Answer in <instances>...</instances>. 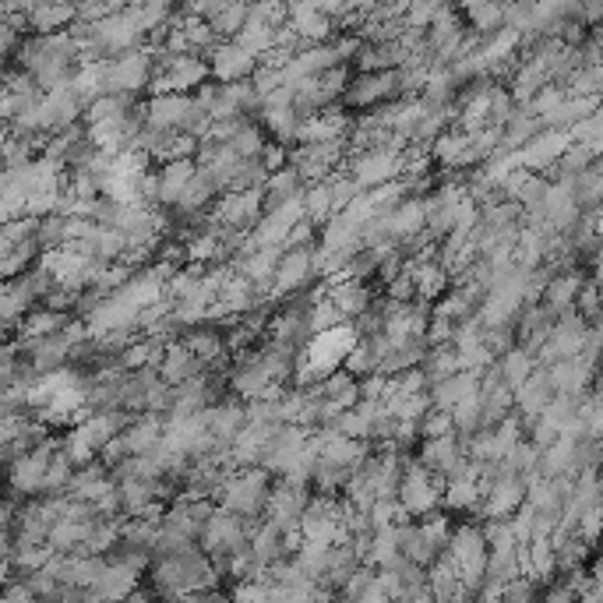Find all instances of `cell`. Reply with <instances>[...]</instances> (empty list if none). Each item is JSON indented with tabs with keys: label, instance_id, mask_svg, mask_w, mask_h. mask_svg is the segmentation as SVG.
<instances>
[{
	"label": "cell",
	"instance_id": "f546056e",
	"mask_svg": "<svg viewBox=\"0 0 603 603\" xmlns=\"http://www.w3.org/2000/svg\"><path fill=\"white\" fill-rule=\"evenodd\" d=\"M198 374H205V367L198 364V357H194L184 343L166 346V357H163V364H159V378H163L166 385L180 388V385H187L191 378H198Z\"/></svg>",
	"mask_w": 603,
	"mask_h": 603
},
{
	"label": "cell",
	"instance_id": "9c48e42d",
	"mask_svg": "<svg viewBox=\"0 0 603 603\" xmlns=\"http://www.w3.org/2000/svg\"><path fill=\"white\" fill-rule=\"evenodd\" d=\"M402 99L399 71H378V75H357L343 96L346 110H381V106Z\"/></svg>",
	"mask_w": 603,
	"mask_h": 603
},
{
	"label": "cell",
	"instance_id": "60d3db41",
	"mask_svg": "<svg viewBox=\"0 0 603 603\" xmlns=\"http://www.w3.org/2000/svg\"><path fill=\"white\" fill-rule=\"evenodd\" d=\"M498 367H501V374H505V381H508V388H512V392H519V388L526 385V381L533 378L536 371H540V364H536V357H533V353L522 350V346H515V350H508L505 357L498 360Z\"/></svg>",
	"mask_w": 603,
	"mask_h": 603
},
{
	"label": "cell",
	"instance_id": "6da1fadb",
	"mask_svg": "<svg viewBox=\"0 0 603 603\" xmlns=\"http://www.w3.org/2000/svg\"><path fill=\"white\" fill-rule=\"evenodd\" d=\"M216 586H219L216 561L201 551L198 544L152 561V589L170 603H184L194 593H216Z\"/></svg>",
	"mask_w": 603,
	"mask_h": 603
},
{
	"label": "cell",
	"instance_id": "be15d7a7",
	"mask_svg": "<svg viewBox=\"0 0 603 603\" xmlns=\"http://www.w3.org/2000/svg\"><path fill=\"white\" fill-rule=\"evenodd\" d=\"M406 603H434V596L431 593H420V596H413V600H406Z\"/></svg>",
	"mask_w": 603,
	"mask_h": 603
},
{
	"label": "cell",
	"instance_id": "f5cc1de1",
	"mask_svg": "<svg viewBox=\"0 0 603 603\" xmlns=\"http://www.w3.org/2000/svg\"><path fill=\"white\" fill-rule=\"evenodd\" d=\"M455 434V417L445 410H431L424 420H420V441H434V438H448Z\"/></svg>",
	"mask_w": 603,
	"mask_h": 603
},
{
	"label": "cell",
	"instance_id": "83f0119b",
	"mask_svg": "<svg viewBox=\"0 0 603 603\" xmlns=\"http://www.w3.org/2000/svg\"><path fill=\"white\" fill-rule=\"evenodd\" d=\"M187 350L198 357V364H223L230 357V343H226V335L212 325H198V328H187V335L180 339Z\"/></svg>",
	"mask_w": 603,
	"mask_h": 603
},
{
	"label": "cell",
	"instance_id": "db71d44e",
	"mask_svg": "<svg viewBox=\"0 0 603 603\" xmlns=\"http://www.w3.org/2000/svg\"><path fill=\"white\" fill-rule=\"evenodd\" d=\"M318 226L311 223V219H304L300 226H293V233L286 237V244H283V251L290 254V251H314L318 247Z\"/></svg>",
	"mask_w": 603,
	"mask_h": 603
},
{
	"label": "cell",
	"instance_id": "484cf974",
	"mask_svg": "<svg viewBox=\"0 0 603 603\" xmlns=\"http://www.w3.org/2000/svg\"><path fill=\"white\" fill-rule=\"evenodd\" d=\"M388 230H392L395 247L399 244H417L427 230V205L424 198H410L402 201L399 209L388 216Z\"/></svg>",
	"mask_w": 603,
	"mask_h": 603
},
{
	"label": "cell",
	"instance_id": "6125c7cd",
	"mask_svg": "<svg viewBox=\"0 0 603 603\" xmlns=\"http://www.w3.org/2000/svg\"><path fill=\"white\" fill-rule=\"evenodd\" d=\"M127 603H156V600H152L149 593H142V589H138V593H134V596H131V600H127Z\"/></svg>",
	"mask_w": 603,
	"mask_h": 603
},
{
	"label": "cell",
	"instance_id": "603a6c76",
	"mask_svg": "<svg viewBox=\"0 0 603 603\" xmlns=\"http://www.w3.org/2000/svg\"><path fill=\"white\" fill-rule=\"evenodd\" d=\"M191 99L194 96H149L142 106V117L145 127H156V131H177L184 127V117L191 110Z\"/></svg>",
	"mask_w": 603,
	"mask_h": 603
},
{
	"label": "cell",
	"instance_id": "ac0fdd59",
	"mask_svg": "<svg viewBox=\"0 0 603 603\" xmlns=\"http://www.w3.org/2000/svg\"><path fill=\"white\" fill-rule=\"evenodd\" d=\"M554 399H558V392H554L551 371L540 367V371H536L533 378L515 392V417H519L522 424H533V420L544 417L547 406H551Z\"/></svg>",
	"mask_w": 603,
	"mask_h": 603
},
{
	"label": "cell",
	"instance_id": "5b68a950",
	"mask_svg": "<svg viewBox=\"0 0 603 603\" xmlns=\"http://www.w3.org/2000/svg\"><path fill=\"white\" fill-rule=\"evenodd\" d=\"M445 505V484L441 477H434L431 469H424L417 459L406 466L402 473V484H399V508L410 515L413 522H424L431 515L441 512Z\"/></svg>",
	"mask_w": 603,
	"mask_h": 603
},
{
	"label": "cell",
	"instance_id": "f1b7e54d",
	"mask_svg": "<svg viewBox=\"0 0 603 603\" xmlns=\"http://www.w3.org/2000/svg\"><path fill=\"white\" fill-rule=\"evenodd\" d=\"M29 364L36 367V374L43 378V374H57V371H64L71 360H75V346L67 343L64 335H53V339H43V343H36L32 346L29 353Z\"/></svg>",
	"mask_w": 603,
	"mask_h": 603
},
{
	"label": "cell",
	"instance_id": "6f0895ef",
	"mask_svg": "<svg viewBox=\"0 0 603 603\" xmlns=\"http://www.w3.org/2000/svg\"><path fill=\"white\" fill-rule=\"evenodd\" d=\"M512 339H515V328H487L484 332V346L491 350L494 360H501L508 350H515Z\"/></svg>",
	"mask_w": 603,
	"mask_h": 603
},
{
	"label": "cell",
	"instance_id": "74e56055",
	"mask_svg": "<svg viewBox=\"0 0 603 603\" xmlns=\"http://www.w3.org/2000/svg\"><path fill=\"white\" fill-rule=\"evenodd\" d=\"M469 142H473V138H469L462 127H452V131H445L438 142L431 145L434 163L448 166V170H462V163H466V156H469Z\"/></svg>",
	"mask_w": 603,
	"mask_h": 603
},
{
	"label": "cell",
	"instance_id": "7bdbcfd3",
	"mask_svg": "<svg viewBox=\"0 0 603 603\" xmlns=\"http://www.w3.org/2000/svg\"><path fill=\"white\" fill-rule=\"evenodd\" d=\"M233 43H240L244 46L247 53H254L258 60H265L268 53L276 50V43H279V29H272V25H261V22H251L247 18V25H244V32H240Z\"/></svg>",
	"mask_w": 603,
	"mask_h": 603
},
{
	"label": "cell",
	"instance_id": "681fc988",
	"mask_svg": "<svg viewBox=\"0 0 603 603\" xmlns=\"http://www.w3.org/2000/svg\"><path fill=\"white\" fill-rule=\"evenodd\" d=\"M233 603H268L272 600V579H268V572H258L254 579H244L233 586Z\"/></svg>",
	"mask_w": 603,
	"mask_h": 603
},
{
	"label": "cell",
	"instance_id": "9f6ffc18",
	"mask_svg": "<svg viewBox=\"0 0 603 603\" xmlns=\"http://www.w3.org/2000/svg\"><path fill=\"white\" fill-rule=\"evenodd\" d=\"M498 603H536V582L533 579H515L508 582L505 589H501V600Z\"/></svg>",
	"mask_w": 603,
	"mask_h": 603
},
{
	"label": "cell",
	"instance_id": "e0dca14e",
	"mask_svg": "<svg viewBox=\"0 0 603 603\" xmlns=\"http://www.w3.org/2000/svg\"><path fill=\"white\" fill-rule=\"evenodd\" d=\"M466 441L459 438V434H448V438H434V441H420L417 448V462L424 469H431L434 477L448 480L455 473V469L466 462Z\"/></svg>",
	"mask_w": 603,
	"mask_h": 603
},
{
	"label": "cell",
	"instance_id": "4316f807",
	"mask_svg": "<svg viewBox=\"0 0 603 603\" xmlns=\"http://www.w3.org/2000/svg\"><path fill=\"white\" fill-rule=\"evenodd\" d=\"M473 395H480V374H452V378L438 381V385H431V402L434 410H445V413H455L466 399H473Z\"/></svg>",
	"mask_w": 603,
	"mask_h": 603
},
{
	"label": "cell",
	"instance_id": "7a4b0ae2",
	"mask_svg": "<svg viewBox=\"0 0 603 603\" xmlns=\"http://www.w3.org/2000/svg\"><path fill=\"white\" fill-rule=\"evenodd\" d=\"M360 346V332L353 321H346V325L332 328V332H321V335H311L307 339V346L300 350L297 357V385L300 388H314L321 385L325 378H332L335 371H343L346 360H350V353Z\"/></svg>",
	"mask_w": 603,
	"mask_h": 603
},
{
	"label": "cell",
	"instance_id": "3957f363",
	"mask_svg": "<svg viewBox=\"0 0 603 603\" xmlns=\"http://www.w3.org/2000/svg\"><path fill=\"white\" fill-rule=\"evenodd\" d=\"M448 558H452L455 572H459L462 586L469 589V596L480 593L487 579V561H491V544H487L484 526L462 522L452 529V544H448Z\"/></svg>",
	"mask_w": 603,
	"mask_h": 603
},
{
	"label": "cell",
	"instance_id": "5bb4252c",
	"mask_svg": "<svg viewBox=\"0 0 603 603\" xmlns=\"http://www.w3.org/2000/svg\"><path fill=\"white\" fill-rule=\"evenodd\" d=\"M529 501V480L522 477H498L484 487V519H515L519 508Z\"/></svg>",
	"mask_w": 603,
	"mask_h": 603
},
{
	"label": "cell",
	"instance_id": "91938a15",
	"mask_svg": "<svg viewBox=\"0 0 603 603\" xmlns=\"http://www.w3.org/2000/svg\"><path fill=\"white\" fill-rule=\"evenodd\" d=\"M582 22H586L589 29H603V0H596V4H582Z\"/></svg>",
	"mask_w": 603,
	"mask_h": 603
},
{
	"label": "cell",
	"instance_id": "b9f144b4",
	"mask_svg": "<svg viewBox=\"0 0 603 603\" xmlns=\"http://www.w3.org/2000/svg\"><path fill=\"white\" fill-rule=\"evenodd\" d=\"M304 216L311 219L314 226H328L335 219V201H332V187L325 184H307L304 191Z\"/></svg>",
	"mask_w": 603,
	"mask_h": 603
},
{
	"label": "cell",
	"instance_id": "44dd1931",
	"mask_svg": "<svg viewBox=\"0 0 603 603\" xmlns=\"http://www.w3.org/2000/svg\"><path fill=\"white\" fill-rule=\"evenodd\" d=\"M325 290H328V297H332V304L343 311V318L353 321V325L374 307L371 286L357 283V279H332V283H325Z\"/></svg>",
	"mask_w": 603,
	"mask_h": 603
},
{
	"label": "cell",
	"instance_id": "ab89813d",
	"mask_svg": "<svg viewBox=\"0 0 603 603\" xmlns=\"http://www.w3.org/2000/svg\"><path fill=\"white\" fill-rule=\"evenodd\" d=\"M321 392V399L335 402V406H343V410H353L360 406V381L353 378L350 371H335L332 378H325L321 385H314Z\"/></svg>",
	"mask_w": 603,
	"mask_h": 603
},
{
	"label": "cell",
	"instance_id": "94428289",
	"mask_svg": "<svg viewBox=\"0 0 603 603\" xmlns=\"http://www.w3.org/2000/svg\"><path fill=\"white\" fill-rule=\"evenodd\" d=\"M360 603H399V600H392V596H385V593H381V586H378L371 596H364V600H360Z\"/></svg>",
	"mask_w": 603,
	"mask_h": 603
},
{
	"label": "cell",
	"instance_id": "816d5d0a",
	"mask_svg": "<svg viewBox=\"0 0 603 603\" xmlns=\"http://www.w3.org/2000/svg\"><path fill=\"white\" fill-rule=\"evenodd\" d=\"M484 536H487V544H491V551H508V547H522L512 519H484Z\"/></svg>",
	"mask_w": 603,
	"mask_h": 603
},
{
	"label": "cell",
	"instance_id": "f907efd6",
	"mask_svg": "<svg viewBox=\"0 0 603 603\" xmlns=\"http://www.w3.org/2000/svg\"><path fill=\"white\" fill-rule=\"evenodd\" d=\"M328 187H332V201H335V216H343L346 209H350L353 201L360 198V194H367L364 187L357 184V180L350 177V173H335L332 180H328Z\"/></svg>",
	"mask_w": 603,
	"mask_h": 603
},
{
	"label": "cell",
	"instance_id": "d590c367",
	"mask_svg": "<svg viewBox=\"0 0 603 603\" xmlns=\"http://www.w3.org/2000/svg\"><path fill=\"white\" fill-rule=\"evenodd\" d=\"M367 565L374 568V572H388V568H395L402 561V547H399V529H378V533L371 536V547H367Z\"/></svg>",
	"mask_w": 603,
	"mask_h": 603
},
{
	"label": "cell",
	"instance_id": "ba28073f",
	"mask_svg": "<svg viewBox=\"0 0 603 603\" xmlns=\"http://www.w3.org/2000/svg\"><path fill=\"white\" fill-rule=\"evenodd\" d=\"M350 177L357 180L364 191H378L385 184H395V180L406 177V152H364V156L350 159Z\"/></svg>",
	"mask_w": 603,
	"mask_h": 603
},
{
	"label": "cell",
	"instance_id": "7dc6e473",
	"mask_svg": "<svg viewBox=\"0 0 603 603\" xmlns=\"http://www.w3.org/2000/svg\"><path fill=\"white\" fill-rule=\"evenodd\" d=\"M230 149L237 152L240 159H261V152L268 149V142H265V131H261V124H254V117L244 120V127L237 131V138L230 142Z\"/></svg>",
	"mask_w": 603,
	"mask_h": 603
},
{
	"label": "cell",
	"instance_id": "7c38bea8",
	"mask_svg": "<svg viewBox=\"0 0 603 603\" xmlns=\"http://www.w3.org/2000/svg\"><path fill=\"white\" fill-rule=\"evenodd\" d=\"M307 505H311V487H297L279 480L272 498H268L265 519L283 529V533H293V529H300V522H304Z\"/></svg>",
	"mask_w": 603,
	"mask_h": 603
},
{
	"label": "cell",
	"instance_id": "e575fe53",
	"mask_svg": "<svg viewBox=\"0 0 603 603\" xmlns=\"http://www.w3.org/2000/svg\"><path fill=\"white\" fill-rule=\"evenodd\" d=\"M120 547L138 554H156L159 547V522L156 519H127L120 522Z\"/></svg>",
	"mask_w": 603,
	"mask_h": 603
},
{
	"label": "cell",
	"instance_id": "277c9868",
	"mask_svg": "<svg viewBox=\"0 0 603 603\" xmlns=\"http://www.w3.org/2000/svg\"><path fill=\"white\" fill-rule=\"evenodd\" d=\"M272 491H276V484H272V477H268L265 469H237V473L226 480L223 494H219V508L237 515V519L251 522L268 508Z\"/></svg>",
	"mask_w": 603,
	"mask_h": 603
},
{
	"label": "cell",
	"instance_id": "2e32d148",
	"mask_svg": "<svg viewBox=\"0 0 603 603\" xmlns=\"http://www.w3.org/2000/svg\"><path fill=\"white\" fill-rule=\"evenodd\" d=\"M572 149V134L568 131H558V127H544V131L536 134L533 142L526 145V149H519V156H522V170H529V173H540V170H547L551 173L554 166L561 163V156Z\"/></svg>",
	"mask_w": 603,
	"mask_h": 603
},
{
	"label": "cell",
	"instance_id": "c3c4849f",
	"mask_svg": "<svg viewBox=\"0 0 603 603\" xmlns=\"http://www.w3.org/2000/svg\"><path fill=\"white\" fill-rule=\"evenodd\" d=\"M572 191H575V201H579V209L589 216V212L603 205V173L596 170L582 173L579 180H572Z\"/></svg>",
	"mask_w": 603,
	"mask_h": 603
},
{
	"label": "cell",
	"instance_id": "30bf717a",
	"mask_svg": "<svg viewBox=\"0 0 603 603\" xmlns=\"http://www.w3.org/2000/svg\"><path fill=\"white\" fill-rule=\"evenodd\" d=\"M212 223L237 226V230L251 233L254 226L265 219V194L261 191H226L212 205Z\"/></svg>",
	"mask_w": 603,
	"mask_h": 603
},
{
	"label": "cell",
	"instance_id": "f35d334b",
	"mask_svg": "<svg viewBox=\"0 0 603 603\" xmlns=\"http://www.w3.org/2000/svg\"><path fill=\"white\" fill-rule=\"evenodd\" d=\"M410 272H413V283H417V300H424V304L441 300L448 293V286H452V276H448L438 261H427V265H417L410 268Z\"/></svg>",
	"mask_w": 603,
	"mask_h": 603
},
{
	"label": "cell",
	"instance_id": "8fae6325",
	"mask_svg": "<svg viewBox=\"0 0 603 603\" xmlns=\"http://www.w3.org/2000/svg\"><path fill=\"white\" fill-rule=\"evenodd\" d=\"M82 117H85V106L71 85L57 92H43V99H39V134H46V138L82 124Z\"/></svg>",
	"mask_w": 603,
	"mask_h": 603
},
{
	"label": "cell",
	"instance_id": "bcb514c9",
	"mask_svg": "<svg viewBox=\"0 0 603 603\" xmlns=\"http://www.w3.org/2000/svg\"><path fill=\"white\" fill-rule=\"evenodd\" d=\"M459 350L455 346H434V350H427V360H424V374L431 385H438V381L452 378V374H459Z\"/></svg>",
	"mask_w": 603,
	"mask_h": 603
},
{
	"label": "cell",
	"instance_id": "ee69618b",
	"mask_svg": "<svg viewBox=\"0 0 603 603\" xmlns=\"http://www.w3.org/2000/svg\"><path fill=\"white\" fill-rule=\"evenodd\" d=\"M462 15H466L469 29L484 39H491L494 32L505 29V8H498V4H469V8H462Z\"/></svg>",
	"mask_w": 603,
	"mask_h": 603
},
{
	"label": "cell",
	"instance_id": "cb8c5ba5",
	"mask_svg": "<svg viewBox=\"0 0 603 603\" xmlns=\"http://www.w3.org/2000/svg\"><path fill=\"white\" fill-rule=\"evenodd\" d=\"M159 209H177L180 198H184L187 184L198 177V163L194 159H177V163L159 166Z\"/></svg>",
	"mask_w": 603,
	"mask_h": 603
},
{
	"label": "cell",
	"instance_id": "4fadbf2b",
	"mask_svg": "<svg viewBox=\"0 0 603 603\" xmlns=\"http://www.w3.org/2000/svg\"><path fill=\"white\" fill-rule=\"evenodd\" d=\"M57 448L60 445L46 441V445H39L36 452L22 455L15 466H8L11 469V494H22V498H36V494H43L46 473H50V462H53V455H57Z\"/></svg>",
	"mask_w": 603,
	"mask_h": 603
},
{
	"label": "cell",
	"instance_id": "f6af8a7d",
	"mask_svg": "<svg viewBox=\"0 0 603 603\" xmlns=\"http://www.w3.org/2000/svg\"><path fill=\"white\" fill-rule=\"evenodd\" d=\"M346 325L343 311L332 304V297H328V290L321 286L318 290V300L311 304V311H307V328H311V335H321V332H332V328Z\"/></svg>",
	"mask_w": 603,
	"mask_h": 603
},
{
	"label": "cell",
	"instance_id": "1f68e13d",
	"mask_svg": "<svg viewBox=\"0 0 603 603\" xmlns=\"http://www.w3.org/2000/svg\"><path fill=\"white\" fill-rule=\"evenodd\" d=\"M78 22V8L75 4H36L29 18V29L36 36H57V32H67Z\"/></svg>",
	"mask_w": 603,
	"mask_h": 603
},
{
	"label": "cell",
	"instance_id": "680465c9",
	"mask_svg": "<svg viewBox=\"0 0 603 603\" xmlns=\"http://www.w3.org/2000/svg\"><path fill=\"white\" fill-rule=\"evenodd\" d=\"M4 603H43L36 593L29 589V582H8V593H4Z\"/></svg>",
	"mask_w": 603,
	"mask_h": 603
},
{
	"label": "cell",
	"instance_id": "9a60e30c",
	"mask_svg": "<svg viewBox=\"0 0 603 603\" xmlns=\"http://www.w3.org/2000/svg\"><path fill=\"white\" fill-rule=\"evenodd\" d=\"M209 67L219 85H237V82H251V78L258 75L261 60L230 39V43H219V50L209 57Z\"/></svg>",
	"mask_w": 603,
	"mask_h": 603
},
{
	"label": "cell",
	"instance_id": "d4e9b609",
	"mask_svg": "<svg viewBox=\"0 0 603 603\" xmlns=\"http://www.w3.org/2000/svg\"><path fill=\"white\" fill-rule=\"evenodd\" d=\"M251 558L254 565L261 568V572H268L272 565H279V561H286V533L279 526H272V522H258V526H251Z\"/></svg>",
	"mask_w": 603,
	"mask_h": 603
},
{
	"label": "cell",
	"instance_id": "11a10c76",
	"mask_svg": "<svg viewBox=\"0 0 603 603\" xmlns=\"http://www.w3.org/2000/svg\"><path fill=\"white\" fill-rule=\"evenodd\" d=\"M575 533H579V540H586V544L593 547L596 540L603 536V505L586 508V512H582V519H579V526H575Z\"/></svg>",
	"mask_w": 603,
	"mask_h": 603
},
{
	"label": "cell",
	"instance_id": "d6986e66",
	"mask_svg": "<svg viewBox=\"0 0 603 603\" xmlns=\"http://www.w3.org/2000/svg\"><path fill=\"white\" fill-rule=\"evenodd\" d=\"M314 276V251H290L283 254V265L276 272V286H272V300H290L304 293V286Z\"/></svg>",
	"mask_w": 603,
	"mask_h": 603
},
{
	"label": "cell",
	"instance_id": "836d02e7",
	"mask_svg": "<svg viewBox=\"0 0 603 603\" xmlns=\"http://www.w3.org/2000/svg\"><path fill=\"white\" fill-rule=\"evenodd\" d=\"M360 554H357V547L346 540V544H335L332 547V554H328V568H325V586L328 589H339L343 593L346 589V582L353 579V575L360 572Z\"/></svg>",
	"mask_w": 603,
	"mask_h": 603
},
{
	"label": "cell",
	"instance_id": "7402d4cb",
	"mask_svg": "<svg viewBox=\"0 0 603 603\" xmlns=\"http://www.w3.org/2000/svg\"><path fill=\"white\" fill-rule=\"evenodd\" d=\"M67 321H71V314L53 311V307H36V311L22 321V328H18V343L15 346L22 353H29L36 343H43V339H53V335L64 332Z\"/></svg>",
	"mask_w": 603,
	"mask_h": 603
},
{
	"label": "cell",
	"instance_id": "52a82bcc",
	"mask_svg": "<svg viewBox=\"0 0 603 603\" xmlns=\"http://www.w3.org/2000/svg\"><path fill=\"white\" fill-rule=\"evenodd\" d=\"M156 67V53L149 46L110 60V92L113 96H138L145 85L156 82Z\"/></svg>",
	"mask_w": 603,
	"mask_h": 603
},
{
	"label": "cell",
	"instance_id": "d6a6232c",
	"mask_svg": "<svg viewBox=\"0 0 603 603\" xmlns=\"http://www.w3.org/2000/svg\"><path fill=\"white\" fill-rule=\"evenodd\" d=\"M304 191H307L304 177H300L293 166H286V170L272 173V177H268V184H265V191H261V194H265V212L279 209V205H286V201L304 198Z\"/></svg>",
	"mask_w": 603,
	"mask_h": 603
},
{
	"label": "cell",
	"instance_id": "8992f818",
	"mask_svg": "<svg viewBox=\"0 0 603 603\" xmlns=\"http://www.w3.org/2000/svg\"><path fill=\"white\" fill-rule=\"evenodd\" d=\"M198 547L209 554L216 565H226V561H233L237 554H244L247 547H251V522L216 508L212 519L205 522V529H201Z\"/></svg>",
	"mask_w": 603,
	"mask_h": 603
},
{
	"label": "cell",
	"instance_id": "ffe728a7",
	"mask_svg": "<svg viewBox=\"0 0 603 603\" xmlns=\"http://www.w3.org/2000/svg\"><path fill=\"white\" fill-rule=\"evenodd\" d=\"M286 11H290L286 25H290L307 46L332 43L335 22H328V18L321 15V4H286Z\"/></svg>",
	"mask_w": 603,
	"mask_h": 603
},
{
	"label": "cell",
	"instance_id": "8d00e7d4",
	"mask_svg": "<svg viewBox=\"0 0 603 603\" xmlns=\"http://www.w3.org/2000/svg\"><path fill=\"white\" fill-rule=\"evenodd\" d=\"M484 505V487L473 477L445 480V508L448 512H480Z\"/></svg>",
	"mask_w": 603,
	"mask_h": 603
},
{
	"label": "cell",
	"instance_id": "4dcf8cb0",
	"mask_svg": "<svg viewBox=\"0 0 603 603\" xmlns=\"http://www.w3.org/2000/svg\"><path fill=\"white\" fill-rule=\"evenodd\" d=\"M582 286H586V279H582L579 268H575V272H561V276L551 279V286H547V293H544V300H540V304H544L547 311H554L561 318V314L575 311Z\"/></svg>",
	"mask_w": 603,
	"mask_h": 603
}]
</instances>
